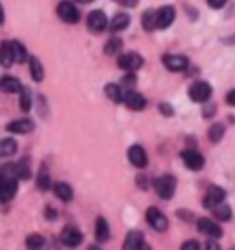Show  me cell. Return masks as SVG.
<instances>
[{
	"instance_id": "cell-1",
	"label": "cell",
	"mask_w": 235,
	"mask_h": 250,
	"mask_svg": "<svg viewBox=\"0 0 235 250\" xmlns=\"http://www.w3.org/2000/svg\"><path fill=\"white\" fill-rule=\"evenodd\" d=\"M155 189H157V195L164 201H169L175 195V189H176V179L173 175H162L155 180Z\"/></svg>"
},
{
	"instance_id": "cell-2",
	"label": "cell",
	"mask_w": 235,
	"mask_h": 250,
	"mask_svg": "<svg viewBox=\"0 0 235 250\" xmlns=\"http://www.w3.org/2000/svg\"><path fill=\"white\" fill-rule=\"evenodd\" d=\"M212 92L213 88L210 83H206V81H195L193 85L189 86L188 90V96L191 102L195 103H206L210 98H212Z\"/></svg>"
},
{
	"instance_id": "cell-3",
	"label": "cell",
	"mask_w": 235,
	"mask_h": 250,
	"mask_svg": "<svg viewBox=\"0 0 235 250\" xmlns=\"http://www.w3.org/2000/svg\"><path fill=\"white\" fill-rule=\"evenodd\" d=\"M57 15L66 24H78L81 19L78 6H74V2H70V0H63L57 4Z\"/></svg>"
},
{
	"instance_id": "cell-4",
	"label": "cell",
	"mask_w": 235,
	"mask_h": 250,
	"mask_svg": "<svg viewBox=\"0 0 235 250\" xmlns=\"http://www.w3.org/2000/svg\"><path fill=\"white\" fill-rule=\"evenodd\" d=\"M180 158L184 166L191 169V171H200L206 164V160H204V156L196 151V149H184L180 153Z\"/></svg>"
},
{
	"instance_id": "cell-5",
	"label": "cell",
	"mask_w": 235,
	"mask_h": 250,
	"mask_svg": "<svg viewBox=\"0 0 235 250\" xmlns=\"http://www.w3.org/2000/svg\"><path fill=\"white\" fill-rule=\"evenodd\" d=\"M145 219H147L149 227L153 228V230H157V232H165L167 227H169L167 217H165L164 213L158 210V208H155V206L147 208V211H145Z\"/></svg>"
},
{
	"instance_id": "cell-6",
	"label": "cell",
	"mask_w": 235,
	"mask_h": 250,
	"mask_svg": "<svg viewBox=\"0 0 235 250\" xmlns=\"http://www.w3.org/2000/svg\"><path fill=\"white\" fill-rule=\"evenodd\" d=\"M86 26H88V30L94 31V33H101L103 30H107L109 19L105 15V11H101V9L90 11V13H88V19H86Z\"/></svg>"
},
{
	"instance_id": "cell-7",
	"label": "cell",
	"mask_w": 235,
	"mask_h": 250,
	"mask_svg": "<svg viewBox=\"0 0 235 250\" xmlns=\"http://www.w3.org/2000/svg\"><path fill=\"white\" fill-rule=\"evenodd\" d=\"M162 62L169 72H184L189 68V59L186 55L167 54L162 57Z\"/></svg>"
},
{
	"instance_id": "cell-8",
	"label": "cell",
	"mask_w": 235,
	"mask_h": 250,
	"mask_svg": "<svg viewBox=\"0 0 235 250\" xmlns=\"http://www.w3.org/2000/svg\"><path fill=\"white\" fill-rule=\"evenodd\" d=\"M141 64H143V57L140 54H136V52H129V54H123L118 57V66L121 70L136 72L138 68H141Z\"/></svg>"
},
{
	"instance_id": "cell-9",
	"label": "cell",
	"mask_w": 235,
	"mask_h": 250,
	"mask_svg": "<svg viewBox=\"0 0 235 250\" xmlns=\"http://www.w3.org/2000/svg\"><path fill=\"white\" fill-rule=\"evenodd\" d=\"M224 199H226V191H224L222 188L210 186L202 199V206L204 208H208V210H212V208H215L217 204L224 203Z\"/></svg>"
},
{
	"instance_id": "cell-10",
	"label": "cell",
	"mask_w": 235,
	"mask_h": 250,
	"mask_svg": "<svg viewBox=\"0 0 235 250\" xmlns=\"http://www.w3.org/2000/svg\"><path fill=\"white\" fill-rule=\"evenodd\" d=\"M196 228H198V232L204 235H208V237H212V239H220L222 237V228L219 227V223H215L212 219L208 217H202L196 221Z\"/></svg>"
},
{
	"instance_id": "cell-11",
	"label": "cell",
	"mask_w": 235,
	"mask_h": 250,
	"mask_svg": "<svg viewBox=\"0 0 235 250\" xmlns=\"http://www.w3.org/2000/svg\"><path fill=\"white\" fill-rule=\"evenodd\" d=\"M17 189H19L17 177H4V179H0V201H4V203L11 201L17 195Z\"/></svg>"
},
{
	"instance_id": "cell-12",
	"label": "cell",
	"mask_w": 235,
	"mask_h": 250,
	"mask_svg": "<svg viewBox=\"0 0 235 250\" xmlns=\"http://www.w3.org/2000/svg\"><path fill=\"white\" fill-rule=\"evenodd\" d=\"M127 158H129V162L134 166V167H138V169H143L147 162H149V158H147V153H145V149L141 147V146H131L129 151H127Z\"/></svg>"
},
{
	"instance_id": "cell-13",
	"label": "cell",
	"mask_w": 235,
	"mask_h": 250,
	"mask_svg": "<svg viewBox=\"0 0 235 250\" xmlns=\"http://www.w3.org/2000/svg\"><path fill=\"white\" fill-rule=\"evenodd\" d=\"M61 243H63L64 247H79L81 241H83V234L79 232L76 227H64L63 232H61Z\"/></svg>"
},
{
	"instance_id": "cell-14",
	"label": "cell",
	"mask_w": 235,
	"mask_h": 250,
	"mask_svg": "<svg viewBox=\"0 0 235 250\" xmlns=\"http://www.w3.org/2000/svg\"><path fill=\"white\" fill-rule=\"evenodd\" d=\"M123 103H125L127 109L134 110V112H140V110L145 109V105H147V100H145V98H143L140 92H136V90H129V92H125Z\"/></svg>"
},
{
	"instance_id": "cell-15",
	"label": "cell",
	"mask_w": 235,
	"mask_h": 250,
	"mask_svg": "<svg viewBox=\"0 0 235 250\" xmlns=\"http://www.w3.org/2000/svg\"><path fill=\"white\" fill-rule=\"evenodd\" d=\"M123 249L127 250H138V249H149V245L145 243V237L140 230H131L125 237V243H123Z\"/></svg>"
},
{
	"instance_id": "cell-16",
	"label": "cell",
	"mask_w": 235,
	"mask_h": 250,
	"mask_svg": "<svg viewBox=\"0 0 235 250\" xmlns=\"http://www.w3.org/2000/svg\"><path fill=\"white\" fill-rule=\"evenodd\" d=\"M175 8L173 6H162V8L157 11V28L160 30H165V28H169L175 21Z\"/></svg>"
},
{
	"instance_id": "cell-17",
	"label": "cell",
	"mask_w": 235,
	"mask_h": 250,
	"mask_svg": "<svg viewBox=\"0 0 235 250\" xmlns=\"http://www.w3.org/2000/svg\"><path fill=\"white\" fill-rule=\"evenodd\" d=\"M15 62V55H13V44L11 41H2L0 42V66L9 68Z\"/></svg>"
},
{
	"instance_id": "cell-18",
	"label": "cell",
	"mask_w": 235,
	"mask_h": 250,
	"mask_svg": "<svg viewBox=\"0 0 235 250\" xmlns=\"http://www.w3.org/2000/svg\"><path fill=\"white\" fill-rule=\"evenodd\" d=\"M8 129L9 133H15V134H28L32 133L33 129H35V124H33L32 120H15V122H11V124H8Z\"/></svg>"
},
{
	"instance_id": "cell-19",
	"label": "cell",
	"mask_w": 235,
	"mask_h": 250,
	"mask_svg": "<svg viewBox=\"0 0 235 250\" xmlns=\"http://www.w3.org/2000/svg\"><path fill=\"white\" fill-rule=\"evenodd\" d=\"M20 88H22L20 81L17 78H13V76H4V78H0V92L17 94V92H20Z\"/></svg>"
},
{
	"instance_id": "cell-20",
	"label": "cell",
	"mask_w": 235,
	"mask_h": 250,
	"mask_svg": "<svg viewBox=\"0 0 235 250\" xmlns=\"http://www.w3.org/2000/svg\"><path fill=\"white\" fill-rule=\"evenodd\" d=\"M54 191H55V197H57L59 201H63V203H70L72 199H74V189H72V186L66 184V182H55Z\"/></svg>"
},
{
	"instance_id": "cell-21",
	"label": "cell",
	"mask_w": 235,
	"mask_h": 250,
	"mask_svg": "<svg viewBox=\"0 0 235 250\" xmlns=\"http://www.w3.org/2000/svg\"><path fill=\"white\" fill-rule=\"evenodd\" d=\"M109 237H110V227L109 223H107V219L98 217L96 219V239L99 243H105L109 241Z\"/></svg>"
},
{
	"instance_id": "cell-22",
	"label": "cell",
	"mask_w": 235,
	"mask_h": 250,
	"mask_svg": "<svg viewBox=\"0 0 235 250\" xmlns=\"http://www.w3.org/2000/svg\"><path fill=\"white\" fill-rule=\"evenodd\" d=\"M129 24H131V17L127 15V13H118L112 21H110V31L112 33H119V31H123L125 28H129Z\"/></svg>"
},
{
	"instance_id": "cell-23",
	"label": "cell",
	"mask_w": 235,
	"mask_h": 250,
	"mask_svg": "<svg viewBox=\"0 0 235 250\" xmlns=\"http://www.w3.org/2000/svg\"><path fill=\"white\" fill-rule=\"evenodd\" d=\"M105 94H107V98H109L110 102L114 103H123V98H125V92L121 90V86L118 85V83L105 85Z\"/></svg>"
},
{
	"instance_id": "cell-24",
	"label": "cell",
	"mask_w": 235,
	"mask_h": 250,
	"mask_svg": "<svg viewBox=\"0 0 235 250\" xmlns=\"http://www.w3.org/2000/svg\"><path fill=\"white\" fill-rule=\"evenodd\" d=\"M17 153V142L13 138H2L0 140V158H9Z\"/></svg>"
},
{
	"instance_id": "cell-25",
	"label": "cell",
	"mask_w": 235,
	"mask_h": 250,
	"mask_svg": "<svg viewBox=\"0 0 235 250\" xmlns=\"http://www.w3.org/2000/svg\"><path fill=\"white\" fill-rule=\"evenodd\" d=\"M28 61H30V74H32V79L37 81V83H40V81L44 79V68H42L40 61L37 57H30Z\"/></svg>"
},
{
	"instance_id": "cell-26",
	"label": "cell",
	"mask_w": 235,
	"mask_h": 250,
	"mask_svg": "<svg viewBox=\"0 0 235 250\" xmlns=\"http://www.w3.org/2000/svg\"><path fill=\"white\" fill-rule=\"evenodd\" d=\"M141 28L145 31H153L157 28V11L155 9H147L141 15Z\"/></svg>"
},
{
	"instance_id": "cell-27",
	"label": "cell",
	"mask_w": 235,
	"mask_h": 250,
	"mask_svg": "<svg viewBox=\"0 0 235 250\" xmlns=\"http://www.w3.org/2000/svg\"><path fill=\"white\" fill-rule=\"evenodd\" d=\"M212 210H213L215 219L220 221V223H224V221H230V219H232V208H230L228 204L220 203V204H217L215 208H212Z\"/></svg>"
},
{
	"instance_id": "cell-28",
	"label": "cell",
	"mask_w": 235,
	"mask_h": 250,
	"mask_svg": "<svg viewBox=\"0 0 235 250\" xmlns=\"http://www.w3.org/2000/svg\"><path fill=\"white\" fill-rule=\"evenodd\" d=\"M224 133H226V127L222 124H213L208 131V136H210V142L212 144H219L222 138H224Z\"/></svg>"
},
{
	"instance_id": "cell-29",
	"label": "cell",
	"mask_w": 235,
	"mask_h": 250,
	"mask_svg": "<svg viewBox=\"0 0 235 250\" xmlns=\"http://www.w3.org/2000/svg\"><path fill=\"white\" fill-rule=\"evenodd\" d=\"M121 48H123L121 39H119V37H112V39L107 41V44H105V48H103V52H105L107 55H118L119 52H121Z\"/></svg>"
},
{
	"instance_id": "cell-30",
	"label": "cell",
	"mask_w": 235,
	"mask_h": 250,
	"mask_svg": "<svg viewBox=\"0 0 235 250\" xmlns=\"http://www.w3.org/2000/svg\"><path fill=\"white\" fill-rule=\"evenodd\" d=\"M37 188H39L40 191H48L50 188H52V179H50V175H48V169L42 166L40 167L39 175H37Z\"/></svg>"
},
{
	"instance_id": "cell-31",
	"label": "cell",
	"mask_w": 235,
	"mask_h": 250,
	"mask_svg": "<svg viewBox=\"0 0 235 250\" xmlns=\"http://www.w3.org/2000/svg\"><path fill=\"white\" fill-rule=\"evenodd\" d=\"M11 44H13V55H15V62L28 61V50H26V46H24L22 42H19V41H11Z\"/></svg>"
},
{
	"instance_id": "cell-32",
	"label": "cell",
	"mask_w": 235,
	"mask_h": 250,
	"mask_svg": "<svg viewBox=\"0 0 235 250\" xmlns=\"http://www.w3.org/2000/svg\"><path fill=\"white\" fill-rule=\"evenodd\" d=\"M19 105H20V110L30 112V109H32V92H30V88H26V86L20 88V100H19Z\"/></svg>"
},
{
	"instance_id": "cell-33",
	"label": "cell",
	"mask_w": 235,
	"mask_h": 250,
	"mask_svg": "<svg viewBox=\"0 0 235 250\" xmlns=\"http://www.w3.org/2000/svg\"><path fill=\"white\" fill-rule=\"evenodd\" d=\"M15 173H17V179H30V175H32V169H30V164H28V160H20L19 164H15Z\"/></svg>"
},
{
	"instance_id": "cell-34",
	"label": "cell",
	"mask_w": 235,
	"mask_h": 250,
	"mask_svg": "<svg viewBox=\"0 0 235 250\" xmlns=\"http://www.w3.org/2000/svg\"><path fill=\"white\" fill-rule=\"evenodd\" d=\"M44 243H46V239L40 234H32L26 237V247L28 249H40V247H44Z\"/></svg>"
},
{
	"instance_id": "cell-35",
	"label": "cell",
	"mask_w": 235,
	"mask_h": 250,
	"mask_svg": "<svg viewBox=\"0 0 235 250\" xmlns=\"http://www.w3.org/2000/svg\"><path fill=\"white\" fill-rule=\"evenodd\" d=\"M158 110H160V114H164V116H167V118H171L173 114H175V110H173V107L169 103H160V105H158Z\"/></svg>"
},
{
	"instance_id": "cell-36",
	"label": "cell",
	"mask_w": 235,
	"mask_h": 250,
	"mask_svg": "<svg viewBox=\"0 0 235 250\" xmlns=\"http://www.w3.org/2000/svg\"><path fill=\"white\" fill-rule=\"evenodd\" d=\"M136 184H138L140 189H149V179L143 177V175H138V177H136Z\"/></svg>"
},
{
	"instance_id": "cell-37",
	"label": "cell",
	"mask_w": 235,
	"mask_h": 250,
	"mask_svg": "<svg viewBox=\"0 0 235 250\" xmlns=\"http://www.w3.org/2000/svg\"><path fill=\"white\" fill-rule=\"evenodd\" d=\"M182 250H198L200 249V245L195 241V239H189V241H186V243H182V247H180Z\"/></svg>"
},
{
	"instance_id": "cell-38",
	"label": "cell",
	"mask_w": 235,
	"mask_h": 250,
	"mask_svg": "<svg viewBox=\"0 0 235 250\" xmlns=\"http://www.w3.org/2000/svg\"><path fill=\"white\" fill-rule=\"evenodd\" d=\"M125 86H134L136 85V76H134V72H129L125 78H123V81H121Z\"/></svg>"
},
{
	"instance_id": "cell-39",
	"label": "cell",
	"mask_w": 235,
	"mask_h": 250,
	"mask_svg": "<svg viewBox=\"0 0 235 250\" xmlns=\"http://www.w3.org/2000/svg\"><path fill=\"white\" fill-rule=\"evenodd\" d=\"M228 0H208V4H210V8L212 9H220L226 6Z\"/></svg>"
},
{
	"instance_id": "cell-40",
	"label": "cell",
	"mask_w": 235,
	"mask_h": 250,
	"mask_svg": "<svg viewBox=\"0 0 235 250\" xmlns=\"http://www.w3.org/2000/svg\"><path fill=\"white\" fill-rule=\"evenodd\" d=\"M116 2H119L125 8H136L138 6V0H116Z\"/></svg>"
},
{
	"instance_id": "cell-41",
	"label": "cell",
	"mask_w": 235,
	"mask_h": 250,
	"mask_svg": "<svg viewBox=\"0 0 235 250\" xmlns=\"http://www.w3.org/2000/svg\"><path fill=\"white\" fill-rule=\"evenodd\" d=\"M226 103L230 105V107H235V88L226 94Z\"/></svg>"
},
{
	"instance_id": "cell-42",
	"label": "cell",
	"mask_w": 235,
	"mask_h": 250,
	"mask_svg": "<svg viewBox=\"0 0 235 250\" xmlns=\"http://www.w3.org/2000/svg\"><path fill=\"white\" fill-rule=\"evenodd\" d=\"M44 215H46L48 221H54V219H57V211H55L54 208H50V206H48L46 213H44Z\"/></svg>"
},
{
	"instance_id": "cell-43",
	"label": "cell",
	"mask_w": 235,
	"mask_h": 250,
	"mask_svg": "<svg viewBox=\"0 0 235 250\" xmlns=\"http://www.w3.org/2000/svg\"><path fill=\"white\" fill-rule=\"evenodd\" d=\"M0 24H4V8H2V4H0Z\"/></svg>"
},
{
	"instance_id": "cell-44",
	"label": "cell",
	"mask_w": 235,
	"mask_h": 250,
	"mask_svg": "<svg viewBox=\"0 0 235 250\" xmlns=\"http://www.w3.org/2000/svg\"><path fill=\"white\" fill-rule=\"evenodd\" d=\"M206 249H219V245H217V243H208Z\"/></svg>"
},
{
	"instance_id": "cell-45",
	"label": "cell",
	"mask_w": 235,
	"mask_h": 250,
	"mask_svg": "<svg viewBox=\"0 0 235 250\" xmlns=\"http://www.w3.org/2000/svg\"><path fill=\"white\" fill-rule=\"evenodd\" d=\"M74 2H79V4H90V2H94V0H74Z\"/></svg>"
}]
</instances>
